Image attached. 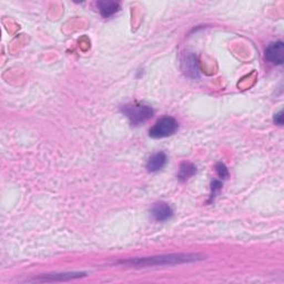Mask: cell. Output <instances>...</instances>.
Listing matches in <instances>:
<instances>
[{
    "label": "cell",
    "mask_w": 284,
    "mask_h": 284,
    "mask_svg": "<svg viewBox=\"0 0 284 284\" xmlns=\"http://www.w3.org/2000/svg\"><path fill=\"white\" fill-rule=\"evenodd\" d=\"M203 260V255L194 253H176L159 255V257H149L143 259H134L121 261V264L129 265V267L136 268H150V267H161V265H175L181 263L194 262V261Z\"/></svg>",
    "instance_id": "cell-1"
},
{
    "label": "cell",
    "mask_w": 284,
    "mask_h": 284,
    "mask_svg": "<svg viewBox=\"0 0 284 284\" xmlns=\"http://www.w3.org/2000/svg\"><path fill=\"white\" fill-rule=\"evenodd\" d=\"M122 113L134 125L146 122L153 115L152 108L144 105H125L122 107Z\"/></svg>",
    "instance_id": "cell-2"
},
{
    "label": "cell",
    "mask_w": 284,
    "mask_h": 284,
    "mask_svg": "<svg viewBox=\"0 0 284 284\" xmlns=\"http://www.w3.org/2000/svg\"><path fill=\"white\" fill-rule=\"evenodd\" d=\"M178 127L179 124L174 118L164 117L160 120H158L157 123L150 129L149 136L155 139L169 137L178 130Z\"/></svg>",
    "instance_id": "cell-3"
},
{
    "label": "cell",
    "mask_w": 284,
    "mask_h": 284,
    "mask_svg": "<svg viewBox=\"0 0 284 284\" xmlns=\"http://www.w3.org/2000/svg\"><path fill=\"white\" fill-rule=\"evenodd\" d=\"M265 58L274 64H282L284 61V44L282 41L270 44L265 49Z\"/></svg>",
    "instance_id": "cell-4"
},
{
    "label": "cell",
    "mask_w": 284,
    "mask_h": 284,
    "mask_svg": "<svg viewBox=\"0 0 284 284\" xmlns=\"http://www.w3.org/2000/svg\"><path fill=\"white\" fill-rule=\"evenodd\" d=\"M86 277L83 272H68V273H54V274H43L39 278L35 279L36 282H54V281H67L72 279H78Z\"/></svg>",
    "instance_id": "cell-5"
},
{
    "label": "cell",
    "mask_w": 284,
    "mask_h": 284,
    "mask_svg": "<svg viewBox=\"0 0 284 284\" xmlns=\"http://www.w3.org/2000/svg\"><path fill=\"white\" fill-rule=\"evenodd\" d=\"M151 214L155 220L157 221H167L168 219H170L173 214L171 207L169 204H167L165 202H158L153 204V207L151 209Z\"/></svg>",
    "instance_id": "cell-6"
},
{
    "label": "cell",
    "mask_w": 284,
    "mask_h": 284,
    "mask_svg": "<svg viewBox=\"0 0 284 284\" xmlns=\"http://www.w3.org/2000/svg\"><path fill=\"white\" fill-rule=\"evenodd\" d=\"M167 164V156L165 152H157L152 155L147 162V170L149 172H157L161 170Z\"/></svg>",
    "instance_id": "cell-7"
},
{
    "label": "cell",
    "mask_w": 284,
    "mask_h": 284,
    "mask_svg": "<svg viewBox=\"0 0 284 284\" xmlns=\"http://www.w3.org/2000/svg\"><path fill=\"white\" fill-rule=\"evenodd\" d=\"M98 9L101 13L102 17L108 18L114 15L115 12L119 11L120 3L117 1H99L97 3Z\"/></svg>",
    "instance_id": "cell-8"
},
{
    "label": "cell",
    "mask_w": 284,
    "mask_h": 284,
    "mask_svg": "<svg viewBox=\"0 0 284 284\" xmlns=\"http://www.w3.org/2000/svg\"><path fill=\"white\" fill-rule=\"evenodd\" d=\"M195 173H197V168L194 165L190 164V162H182L179 169L178 179L180 181H187Z\"/></svg>",
    "instance_id": "cell-9"
},
{
    "label": "cell",
    "mask_w": 284,
    "mask_h": 284,
    "mask_svg": "<svg viewBox=\"0 0 284 284\" xmlns=\"http://www.w3.org/2000/svg\"><path fill=\"white\" fill-rule=\"evenodd\" d=\"M183 64L185 66V73L188 74L190 77H198V63H197V60H195V57L193 55L189 56L185 60V62H183Z\"/></svg>",
    "instance_id": "cell-10"
},
{
    "label": "cell",
    "mask_w": 284,
    "mask_h": 284,
    "mask_svg": "<svg viewBox=\"0 0 284 284\" xmlns=\"http://www.w3.org/2000/svg\"><path fill=\"white\" fill-rule=\"evenodd\" d=\"M217 172H218V174L219 176H220L221 179H226L227 178V175H229V172H227V167L223 165V164H218L217 165Z\"/></svg>",
    "instance_id": "cell-11"
},
{
    "label": "cell",
    "mask_w": 284,
    "mask_h": 284,
    "mask_svg": "<svg viewBox=\"0 0 284 284\" xmlns=\"http://www.w3.org/2000/svg\"><path fill=\"white\" fill-rule=\"evenodd\" d=\"M222 188V183L220 182V181H218V180H214L212 184H211V190H212V193H211V199L216 197V194L219 190H220Z\"/></svg>",
    "instance_id": "cell-12"
},
{
    "label": "cell",
    "mask_w": 284,
    "mask_h": 284,
    "mask_svg": "<svg viewBox=\"0 0 284 284\" xmlns=\"http://www.w3.org/2000/svg\"><path fill=\"white\" fill-rule=\"evenodd\" d=\"M274 122L279 125L283 124V111H279V113L274 115Z\"/></svg>",
    "instance_id": "cell-13"
}]
</instances>
